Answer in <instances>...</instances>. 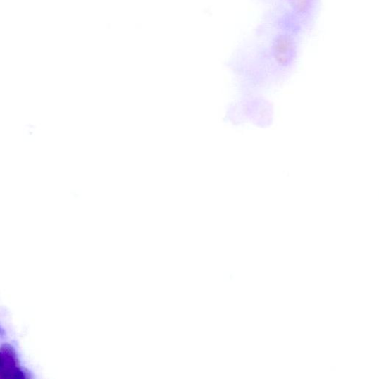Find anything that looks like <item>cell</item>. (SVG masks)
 I'll return each mask as SVG.
<instances>
[{"instance_id":"6da1fadb","label":"cell","mask_w":379,"mask_h":379,"mask_svg":"<svg viewBox=\"0 0 379 379\" xmlns=\"http://www.w3.org/2000/svg\"><path fill=\"white\" fill-rule=\"evenodd\" d=\"M275 14L293 25L303 34L311 30L316 16L318 0H264Z\"/></svg>"}]
</instances>
